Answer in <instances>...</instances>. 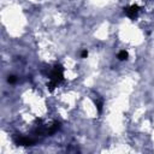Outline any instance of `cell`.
<instances>
[{
    "instance_id": "cell-4",
    "label": "cell",
    "mask_w": 154,
    "mask_h": 154,
    "mask_svg": "<svg viewBox=\"0 0 154 154\" xmlns=\"http://www.w3.org/2000/svg\"><path fill=\"white\" fill-rule=\"evenodd\" d=\"M7 81H8L10 83H14V82H16V78H14V76H10V77L7 78Z\"/></svg>"
},
{
    "instance_id": "cell-3",
    "label": "cell",
    "mask_w": 154,
    "mask_h": 154,
    "mask_svg": "<svg viewBox=\"0 0 154 154\" xmlns=\"http://www.w3.org/2000/svg\"><path fill=\"white\" fill-rule=\"evenodd\" d=\"M128 57H129V54H128L126 51H120V52L118 53V59H119V60H126Z\"/></svg>"
},
{
    "instance_id": "cell-2",
    "label": "cell",
    "mask_w": 154,
    "mask_h": 154,
    "mask_svg": "<svg viewBox=\"0 0 154 154\" xmlns=\"http://www.w3.org/2000/svg\"><path fill=\"white\" fill-rule=\"evenodd\" d=\"M124 12L126 13L128 17H130V18L134 19V18L137 17V14H138V12H140V7H138L137 5H131V6L126 7V8H124Z\"/></svg>"
},
{
    "instance_id": "cell-5",
    "label": "cell",
    "mask_w": 154,
    "mask_h": 154,
    "mask_svg": "<svg viewBox=\"0 0 154 154\" xmlns=\"http://www.w3.org/2000/svg\"><path fill=\"white\" fill-rule=\"evenodd\" d=\"M87 55H88V52H87V51H83V52H82V58H85Z\"/></svg>"
},
{
    "instance_id": "cell-1",
    "label": "cell",
    "mask_w": 154,
    "mask_h": 154,
    "mask_svg": "<svg viewBox=\"0 0 154 154\" xmlns=\"http://www.w3.org/2000/svg\"><path fill=\"white\" fill-rule=\"evenodd\" d=\"M48 76V79H49V83H48V87L51 89L55 88L63 79H64V69L61 65L57 64L54 65L51 70H49V73L47 75Z\"/></svg>"
}]
</instances>
